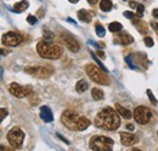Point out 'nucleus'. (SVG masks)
Returning <instances> with one entry per match:
<instances>
[{
	"mask_svg": "<svg viewBox=\"0 0 158 151\" xmlns=\"http://www.w3.org/2000/svg\"><path fill=\"white\" fill-rule=\"evenodd\" d=\"M95 126L98 128L108 131V132L117 131L120 126L119 114L110 106L103 108L101 111L98 113L96 117H95Z\"/></svg>",
	"mask_w": 158,
	"mask_h": 151,
	"instance_id": "obj_1",
	"label": "nucleus"
},
{
	"mask_svg": "<svg viewBox=\"0 0 158 151\" xmlns=\"http://www.w3.org/2000/svg\"><path fill=\"white\" fill-rule=\"evenodd\" d=\"M61 122L71 131H85L90 126V120L79 115L77 111L73 110H66L62 113L61 116Z\"/></svg>",
	"mask_w": 158,
	"mask_h": 151,
	"instance_id": "obj_2",
	"label": "nucleus"
},
{
	"mask_svg": "<svg viewBox=\"0 0 158 151\" xmlns=\"http://www.w3.org/2000/svg\"><path fill=\"white\" fill-rule=\"evenodd\" d=\"M37 52L40 57L46 59H59L63 55V48L52 41L43 40L37 44Z\"/></svg>",
	"mask_w": 158,
	"mask_h": 151,
	"instance_id": "obj_3",
	"label": "nucleus"
},
{
	"mask_svg": "<svg viewBox=\"0 0 158 151\" xmlns=\"http://www.w3.org/2000/svg\"><path fill=\"white\" fill-rule=\"evenodd\" d=\"M113 145V139L103 135H95L89 141V148L93 151H112Z\"/></svg>",
	"mask_w": 158,
	"mask_h": 151,
	"instance_id": "obj_4",
	"label": "nucleus"
},
{
	"mask_svg": "<svg viewBox=\"0 0 158 151\" xmlns=\"http://www.w3.org/2000/svg\"><path fill=\"white\" fill-rule=\"evenodd\" d=\"M85 72L94 82H96L99 85H108L110 83V80L106 75V73H103L102 69L96 67L95 64H91V63L86 64L85 65Z\"/></svg>",
	"mask_w": 158,
	"mask_h": 151,
	"instance_id": "obj_5",
	"label": "nucleus"
},
{
	"mask_svg": "<svg viewBox=\"0 0 158 151\" xmlns=\"http://www.w3.org/2000/svg\"><path fill=\"white\" fill-rule=\"evenodd\" d=\"M23 140H24V133L19 127H15V128L10 130L7 133V141L11 145V148H14V149L22 148Z\"/></svg>",
	"mask_w": 158,
	"mask_h": 151,
	"instance_id": "obj_6",
	"label": "nucleus"
},
{
	"mask_svg": "<svg viewBox=\"0 0 158 151\" xmlns=\"http://www.w3.org/2000/svg\"><path fill=\"white\" fill-rule=\"evenodd\" d=\"M52 67H27L24 68V73L32 76H35L38 79H48L54 74Z\"/></svg>",
	"mask_w": 158,
	"mask_h": 151,
	"instance_id": "obj_7",
	"label": "nucleus"
},
{
	"mask_svg": "<svg viewBox=\"0 0 158 151\" xmlns=\"http://www.w3.org/2000/svg\"><path fill=\"white\" fill-rule=\"evenodd\" d=\"M9 91L10 93L16 97V98H26V97H29V95L33 93V88L31 86H21L16 82H12L10 83L9 86Z\"/></svg>",
	"mask_w": 158,
	"mask_h": 151,
	"instance_id": "obj_8",
	"label": "nucleus"
},
{
	"mask_svg": "<svg viewBox=\"0 0 158 151\" xmlns=\"http://www.w3.org/2000/svg\"><path fill=\"white\" fill-rule=\"evenodd\" d=\"M153 114L146 106H138L134 110V118L139 125H146L151 121Z\"/></svg>",
	"mask_w": 158,
	"mask_h": 151,
	"instance_id": "obj_9",
	"label": "nucleus"
},
{
	"mask_svg": "<svg viewBox=\"0 0 158 151\" xmlns=\"http://www.w3.org/2000/svg\"><path fill=\"white\" fill-rule=\"evenodd\" d=\"M22 41H23V37L21 35L20 33H16V32H7L1 38L2 45L9 46V47L19 46Z\"/></svg>",
	"mask_w": 158,
	"mask_h": 151,
	"instance_id": "obj_10",
	"label": "nucleus"
},
{
	"mask_svg": "<svg viewBox=\"0 0 158 151\" xmlns=\"http://www.w3.org/2000/svg\"><path fill=\"white\" fill-rule=\"evenodd\" d=\"M60 38H61V41L64 44V46H66L69 51H72V52H78L79 51V48H80L79 42L74 39V37H72L69 33H62V34L60 35Z\"/></svg>",
	"mask_w": 158,
	"mask_h": 151,
	"instance_id": "obj_11",
	"label": "nucleus"
},
{
	"mask_svg": "<svg viewBox=\"0 0 158 151\" xmlns=\"http://www.w3.org/2000/svg\"><path fill=\"white\" fill-rule=\"evenodd\" d=\"M138 137L131 134V133H127V132H122L120 133V143L124 145V146H131V145H135L138 143Z\"/></svg>",
	"mask_w": 158,
	"mask_h": 151,
	"instance_id": "obj_12",
	"label": "nucleus"
},
{
	"mask_svg": "<svg viewBox=\"0 0 158 151\" xmlns=\"http://www.w3.org/2000/svg\"><path fill=\"white\" fill-rule=\"evenodd\" d=\"M40 118L44 122H52L54 121V115H52V111L49 106L44 105L40 108Z\"/></svg>",
	"mask_w": 158,
	"mask_h": 151,
	"instance_id": "obj_13",
	"label": "nucleus"
},
{
	"mask_svg": "<svg viewBox=\"0 0 158 151\" xmlns=\"http://www.w3.org/2000/svg\"><path fill=\"white\" fill-rule=\"evenodd\" d=\"M114 39H116L114 41H116L117 44H120V45H130V44L134 41L133 37L129 35L128 33H119Z\"/></svg>",
	"mask_w": 158,
	"mask_h": 151,
	"instance_id": "obj_14",
	"label": "nucleus"
},
{
	"mask_svg": "<svg viewBox=\"0 0 158 151\" xmlns=\"http://www.w3.org/2000/svg\"><path fill=\"white\" fill-rule=\"evenodd\" d=\"M116 109H117V113H118L120 116H123L124 118H127V120H129V118L133 117V113H131L129 109L122 106L119 103H116Z\"/></svg>",
	"mask_w": 158,
	"mask_h": 151,
	"instance_id": "obj_15",
	"label": "nucleus"
},
{
	"mask_svg": "<svg viewBox=\"0 0 158 151\" xmlns=\"http://www.w3.org/2000/svg\"><path fill=\"white\" fill-rule=\"evenodd\" d=\"M28 6H29V2H28L27 0H22V1L16 2V4L14 5L12 11H14V12H22V11L27 10V9H28Z\"/></svg>",
	"mask_w": 158,
	"mask_h": 151,
	"instance_id": "obj_16",
	"label": "nucleus"
},
{
	"mask_svg": "<svg viewBox=\"0 0 158 151\" xmlns=\"http://www.w3.org/2000/svg\"><path fill=\"white\" fill-rule=\"evenodd\" d=\"M78 18L80 19L81 22L89 23V22H91V12H89V11H86V10H79Z\"/></svg>",
	"mask_w": 158,
	"mask_h": 151,
	"instance_id": "obj_17",
	"label": "nucleus"
},
{
	"mask_svg": "<svg viewBox=\"0 0 158 151\" xmlns=\"http://www.w3.org/2000/svg\"><path fill=\"white\" fill-rule=\"evenodd\" d=\"M88 88H89V85H88V82L85 80H79L78 82H77V85H76V91L78 93L85 92Z\"/></svg>",
	"mask_w": 158,
	"mask_h": 151,
	"instance_id": "obj_18",
	"label": "nucleus"
},
{
	"mask_svg": "<svg viewBox=\"0 0 158 151\" xmlns=\"http://www.w3.org/2000/svg\"><path fill=\"white\" fill-rule=\"evenodd\" d=\"M112 1L111 0H101V2H100V9H101V11H103V12H108V11H111L112 10Z\"/></svg>",
	"mask_w": 158,
	"mask_h": 151,
	"instance_id": "obj_19",
	"label": "nucleus"
},
{
	"mask_svg": "<svg viewBox=\"0 0 158 151\" xmlns=\"http://www.w3.org/2000/svg\"><path fill=\"white\" fill-rule=\"evenodd\" d=\"M108 29H110L112 33H118V32H120V30L123 29V27H122V24H120L119 22H112V23H110Z\"/></svg>",
	"mask_w": 158,
	"mask_h": 151,
	"instance_id": "obj_20",
	"label": "nucleus"
},
{
	"mask_svg": "<svg viewBox=\"0 0 158 151\" xmlns=\"http://www.w3.org/2000/svg\"><path fill=\"white\" fill-rule=\"evenodd\" d=\"M91 95H93V98L95 99V100H101V99H103V92L100 90V88H93V91H91Z\"/></svg>",
	"mask_w": 158,
	"mask_h": 151,
	"instance_id": "obj_21",
	"label": "nucleus"
},
{
	"mask_svg": "<svg viewBox=\"0 0 158 151\" xmlns=\"http://www.w3.org/2000/svg\"><path fill=\"white\" fill-rule=\"evenodd\" d=\"M95 30H96V34H98L99 38H103L105 34H106V30H105L103 25H101L100 23H96V25H95Z\"/></svg>",
	"mask_w": 158,
	"mask_h": 151,
	"instance_id": "obj_22",
	"label": "nucleus"
},
{
	"mask_svg": "<svg viewBox=\"0 0 158 151\" xmlns=\"http://www.w3.org/2000/svg\"><path fill=\"white\" fill-rule=\"evenodd\" d=\"M124 17L130 18L133 23H138L139 18H140V17H138V15H135V14H133V12H130V11H125V12H124Z\"/></svg>",
	"mask_w": 158,
	"mask_h": 151,
	"instance_id": "obj_23",
	"label": "nucleus"
},
{
	"mask_svg": "<svg viewBox=\"0 0 158 151\" xmlns=\"http://www.w3.org/2000/svg\"><path fill=\"white\" fill-rule=\"evenodd\" d=\"M90 55H91V57L94 58V60H95V62H96V63L99 64V67H100V68H101V69H102V70H103L105 73H107V68H106V67H105V65H103V64H102V63L100 62V60H99V58L96 57V55H95V53H94L93 51H90Z\"/></svg>",
	"mask_w": 158,
	"mask_h": 151,
	"instance_id": "obj_24",
	"label": "nucleus"
},
{
	"mask_svg": "<svg viewBox=\"0 0 158 151\" xmlns=\"http://www.w3.org/2000/svg\"><path fill=\"white\" fill-rule=\"evenodd\" d=\"M28 98H29V102H31V104H32V105H37V104L39 103V98H38V95H35L34 92L29 95Z\"/></svg>",
	"mask_w": 158,
	"mask_h": 151,
	"instance_id": "obj_25",
	"label": "nucleus"
},
{
	"mask_svg": "<svg viewBox=\"0 0 158 151\" xmlns=\"http://www.w3.org/2000/svg\"><path fill=\"white\" fill-rule=\"evenodd\" d=\"M147 95H148V98H150V102H151L153 105H158L157 99L155 98V95L151 92V90H147Z\"/></svg>",
	"mask_w": 158,
	"mask_h": 151,
	"instance_id": "obj_26",
	"label": "nucleus"
},
{
	"mask_svg": "<svg viewBox=\"0 0 158 151\" xmlns=\"http://www.w3.org/2000/svg\"><path fill=\"white\" fill-rule=\"evenodd\" d=\"M143 41H145V45L147 46V47H152L153 46V39L151 38V37H146V38L143 39Z\"/></svg>",
	"mask_w": 158,
	"mask_h": 151,
	"instance_id": "obj_27",
	"label": "nucleus"
},
{
	"mask_svg": "<svg viewBox=\"0 0 158 151\" xmlns=\"http://www.w3.org/2000/svg\"><path fill=\"white\" fill-rule=\"evenodd\" d=\"M44 39H45L46 41H52V39H54V34H52V33H50L49 30H45V32H44Z\"/></svg>",
	"mask_w": 158,
	"mask_h": 151,
	"instance_id": "obj_28",
	"label": "nucleus"
},
{
	"mask_svg": "<svg viewBox=\"0 0 158 151\" xmlns=\"http://www.w3.org/2000/svg\"><path fill=\"white\" fill-rule=\"evenodd\" d=\"M7 114H9L7 109H2V108H0V123H1V122H2V120L7 116Z\"/></svg>",
	"mask_w": 158,
	"mask_h": 151,
	"instance_id": "obj_29",
	"label": "nucleus"
},
{
	"mask_svg": "<svg viewBox=\"0 0 158 151\" xmlns=\"http://www.w3.org/2000/svg\"><path fill=\"white\" fill-rule=\"evenodd\" d=\"M27 22H28L29 24H32V25H33V24H35V23L38 22V18H37L35 16H33V15H29V16L27 17Z\"/></svg>",
	"mask_w": 158,
	"mask_h": 151,
	"instance_id": "obj_30",
	"label": "nucleus"
},
{
	"mask_svg": "<svg viewBox=\"0 0 158 151\" xmlns=\"http://www.w3.org/2000/svg\"><path fill=\"white\" fill-rule=\"evenodd\" d=\"M145 11V6L143 5H138V17H141L143 15Z\"/></svg>",
	"mask_w": 158,
	"mask_h": 151,
	"instance_id": "obj_31",
	"label": "nucleus"
},
{
	"mask_svg": "<svg viewBox=\"0 0 158 151\" xmlns=\"http://www.w3.org/2000/svg\"><path fill=\"white\" fill-rule=\"evenodd\" d=\"M125 62L128 63V65L131 68V69H135V64L131 62V59H130V56H128V57H125Z\"/></svg>",
	"mask_w": 158,
	"mask_h": 151,
	"instance_id": "obj_32",
	"label": "nucleus"
},
{
	"mask_svg": "<svg viewBox=\"0 0 158 151\" xmlns=\"http://www.w3.org/2000/svg\"><path fill=\"white\" fill-rule=\"evenodd\" d=\"M0 151H16L14 148H9L5 145H0Z\"/></svg>",
	"mask_w": 158,
	"mask_h": 151,
	"instance_id": "obj_33",
	"label": "nucleus"
},
{
	"mask_svg": "<svg viewBox=\"0 0 158 151\" xmlns=\"http://www.w3.org/2000/svg\"><path fill=\"white\" fill-rule=\"evenodd\" d=\"M10 53L9 50H5V48H0V56H7Z\"/></svg>",
	"mask_w": 158,
	"mask_h": 151,
	"instance_id": "obj_34",
	"label": "nucleus"
},
{
	"mask_svg": "<svg viewBox=\"0 0 158 151\" xmlns=\"http://www.w3.org/2000/svg\"><path fill=\"white\" fill-rule=\"evenodd\" d=\"M56 135H57V137H59L60 139H61V140H62V141H64V143H66V144H69V141H68V140H67V139H66V138H63V137H62V135H61V134H60V133H56Z\"/></svg>",
	"mask_w": 158,
	"mask_h": 151,
	"instance_id": "obj_35",
	"label": "nucleus"
},
{
	"mask_svg": "<svg viewBox=\"0 0 158 151\" xmlns=\"http://www.w3.org/2000/svg\"><path fill=\"white\" fill-rule=\"evenodd\" d=\"M152 15H153V17H155V18L158 19V9H155V10H153Z\"/></svg>",
	"mask_w": 158,
	"mask_h": 151,
	"instance_id": "obj_36",
	"label": "nucleus"
},
{
	"mask_svg": "<svg viewBox=\"0 0 158 151\" xmlns=\"http://www.w3.org/2000/svg\"><path fill=\"white\" fill-rule=\"evenodd\" d=\"M127 128H128L129 131H134V130H135V127H134V126H133L131 123H129V125H127Z\"/></svg>",
	"mask_w": 158,
	"mask_h": 151,
	"instance_id": "obj_37",
	"label": "nucleus"
},
{
	"mask_svg": "<svg viewBox=\"0 0 158 151\" xmlns=\"http://www.w3.org/2000/svg\"><path fill=\"white\" fill-rule=\"evenodd\" d=\"M129 5H130V7H138V4H136L135 1H130Z\"/></svg>",
	"mask_w": 158,
	"mask_h": 151,
	"instance_id": "obj_38",
	"label": "nucleus"
},
{
	"mask_svg": "<svg viewBox=\"0 0 158 151\" xmlns=\"http://www.w3.org/2000/svg\"><path fill=\"white\" fill-rule=\"evenodd\" d=\"M98 1H99V0H88V2H89L90 5H95V4H98Z\"/></svg>",
	"mask_w": 158,
	"mask_h": 151,
	"instance_id": "obj_39",
	"label": "nucleus"
},
{
	"mask_svg": "<svg viewBox=\"0 0 158 151\" xmlns=\"http://www.w3.org/2000/svg\"><path fill=\"white\" fill-rule=\"evenodd\" d=\"M152 27L155 28V30H156V33L158 34V23H152Z\"/></svg>",
	"mask_w": 158,
	"mask_h": 151,
	"instance_id": "obj_40",
	"label": "nucleus"
},
{
	"mask_svg": "<svg viewBox=\"0 0 158 151\" xmlns=\"http://www.w3.org/2000/svg\"><path fill=\"white\" fill-rule=\"evenodd\" d=\"M98 55H99L101 58H105V53H103L102 51H99V52H98Z\"/></svg>",
	"mask_w": 158,
	"mask_h": 151,
	"instance_id": "obj_41",
	"label": "nucleus"
},
{
	"mask_svg": "<svg viewBox=\"0 0 158 151\" xmlns=\"http://www.w3.org/2000/svg\"><path fill=\"white\" fill-rule=\"evenodd\" d=\"M68 1H69V2H72V4H77L79 0H68Z\"/></svg>",
	"mask_w": 158,
	"mask_h": 151,
	"instance_id": "obj_42",
	"label": "nucleus"
},
{
	"mask_svg": "<svg viewBox=\"0 0 158 151\" xmlns=\"http://www.w3.org/2000/svg\"><path fill=\"white\" fill-rule=\"evenodd\" d=\"M130 151H142V150H140V149H131Z\"/></svg>",
	"mask_w": 158,
	"mask_h": 151,
	"instance_id": "obj_43",
	"label": "nucleus"
},
{
	"mask_svg": "<svg viewBox=\"0 0 158 151\" xmlns=\"http://www.w3.org/2000/svg\"><path fill=\"white\" fill-rule=\"evenodd\" d=\"M157 134H158V132H157Z\"/></svg>",
	"mask_w": 158,
	"mask_h": 151,
	"instance_id": "obj_44",
	"label": "nucleus"
}]
</instances>
